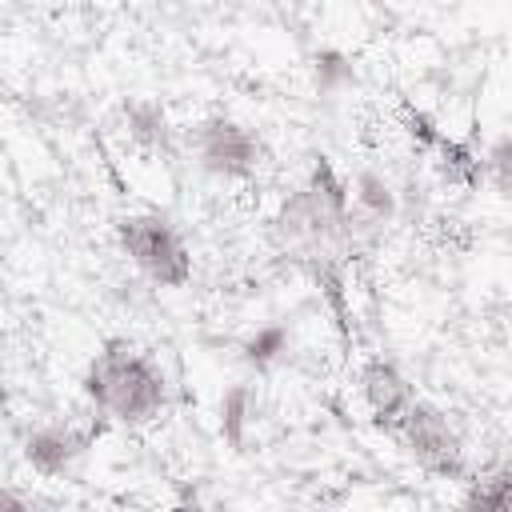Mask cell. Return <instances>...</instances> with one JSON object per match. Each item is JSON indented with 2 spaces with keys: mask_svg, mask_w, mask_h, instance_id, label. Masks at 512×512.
<instances>
[{
  "mask_svg": "<svg viewBox=\"0 0 512 512\" xmlns=\"http://www.w3.org/2000/svg\"><path fill=\"white\" fill-rule=\"evenodd\" d=\"M196 156L216 176H248L260 164V144L244 124L212 116L196 128Z\"/></svg>",
  "mask_w": 512,
  "mask_h": 512,
  "instance_id": "4",
  "label": "cell"
},
{
  "mask_svg": "<svg viewBox=\"0 0 512 512\" xmlns=\"http://www.w3.org/2000/svg\"><path fill=\"white\" fill-rule=\"evenodd\" d=\"M396 432L404 436V444H408V452L416 456L420 468H428V472H436V476H444V480H460V476L468 472V464H464V444H460L456 428L448 424V416H444L440 408L424 404L420 396H416V404L404 412V420H400Z\"/></svg>",
  "mask_w": 512,
  "mask_h": 512,
  "instance_id": "3",
  "label": "cell"
},
{
  "mask_svg": "<svg viewBox=\"0 0 512 512\" xmlns=\"http://www.w3.org/2000/svg\"><path fill=\"white\" fill-rule=\"evenodd\" d=\"M120 232V248L132 256V264L164 284V288H184L188 276H192V256L184 248V236L156 212H136V216H124L116 224Z\"/></svg>",
  "mask_w": 512,
  "mask_h": 512,
  "instance_id": "2",
  "label": "cell"
},
{
  "mask_svg": "<svg viewBox=\"0 0 512 512\" xmlns=\"http://www.w3.org/2000/svg\"><path fill=\"white\" fill-rule=\"evenodd\" d=\"M0 512H32V504H28L24 496H16V492L0 488Z\"/></svg>",
  "mask_w": 512,
  "mask_h": 512,
  "instance_id": "12",
  "label": "cell"
},
{
  "mask_svg": "<svg viewBox=\"0 0 512 512\" xmlns=\"http://www.w3.org/2000/svg\"><path fill=\"white\" fill-rule=\"evenodd\" d=\"M84 396L96 412L112 420L144 424L164 408L168 380L148 352H140L128 340H108L84 372Z\"/></svg>",
  "mask_w": 512,
  "mask_h": 512,
  "instance_id": "1",
  "label": "cell"
},
{
  "mask_svg": "<svg viewBox=\"0 0 512 512\" xmlns=\"http://www.w3.org/2000/svg\"><path fill=\"white\" fill-rule=\"evenodd\" d=\"M248 412H252V392L248 384H232L220 400V432L228 444H244V428H248Z\"/></svg>",
  "mask_w": 512,
  "mask_h": 512,
  "instance_id": "9",
  "label": "cell"
},
{
  "mask_svg": "<svg viewBox=\"0 0 512 512\" xmlns=\"http://www.w3.org/2000/svg\"><path fill=\"white\" fill-rule=\"evenodd\" d=\"M84 448H88V432H76L72 424H44L24 440V460L40 476H60Z\"/></svg>",
  "mask_w": 512,
  "mask_h": 512,
  "instance_id": "6",
  "label": "cell"
},
{
  "mask_svg": "<svg viewBox=\"0 0 512 512\" xmlns=\"http://www.w3.org/2000/svg\"><path fill=\"white\" fill-rule=\"evenodd\" d=\"M360 388H364V400H368L376 424H384V428H392V432L400 428L404 412L416 404V388L400 376L396 364H388V360H380V356H372V360L364 364Z\"/></svg>",
  "mask_w": 512,
  "mask_h": 512,
  "instance_id": "5",
  "label": "cell"
},
{
  "mask_svg": "<svg viewBox=\"0 0 512 512\" xmlns=\"http://www.w3.org/2000/svg\"><path fill=\"white\" fill-rule=\"evenodd\" d=\"M340 64H344V60H340L336 52H324V64H320V80H324V84H332L336 76H348V68H340Z\"/></svg>",
  "mask_w": 512,
  "mask_h": 512,
  "instance_id": "11",
  "label": "cell"
},
{
  "mask_svg": "<svg viewBox=\"0 0 512 512\" xmlns=\"http://www.w3.org/2000/svg\"><path fill=\"white\" fill-rule=\"evenodd\" d=\"M460 512H512V476L508 468H496L492 476H480L468 484Z\"/></svg>",
  "mask_w": 512,
  "mask_h": 512,
  "instance_id": "7",
  "label": "cell"
},
{
  "mask_svg": "<svg viewBox=\"0 0 512 512\" xmlns=\"http://www.w3.org/2000/svg\"><path fill=\"white\" fill-rule=\"evenodd\" d=\"M128 120H132V132L140 140H164V116L156 104H132Z\"/></svg>",
  "mask_w": 512,
  "mask_h": 512,
  "instance_id": "10",
  "label": "cell"
},
{
  "mask_svg": "<svg viewBox=\"0 0 512 512\" xmlns=\"http://www.w3.org/2000/svg\"><path fill=\"white\" fill-rule=\"evenodd\" d=\"M288 352V328L284 324H264L244 340V360L252 368H272Z\"/></svg>",
  "mask_w": 512,
  "mask_h": 512,
  "instance_id": "8",
  "label": "cell"
}]
</instances>
